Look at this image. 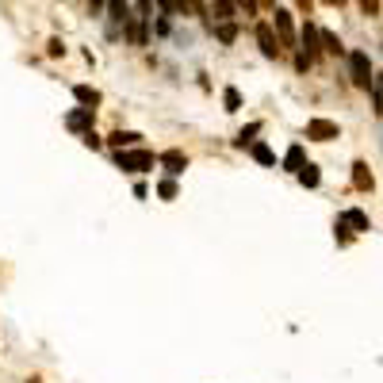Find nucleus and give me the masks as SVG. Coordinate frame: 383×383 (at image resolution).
<instances>
[{"mask_svg":"<svg viewBox=\"0 0 383 383\" xmlns=\"http://www.w3.org/2000/svg\"><path fill=\"white\" fill-rule=\"evenodd\" d=\"M153 153L150 150H119L115 153V165L127 169V173H146V169H153Z\"/></svg>","mask_w":383,"mask_h":383,"instance_id":"f257e3e1","label":"nucleus"},{"mask_svg":"<svg viewBox=\"0 0 383 383\" xmlns=\"http://www.w3.org/2000/svg\"><path fill=\"white\" fill-rule=\"evenodd\" d=\"M349 77H353V84H357V88H372V62H368V54L364 50H353L349 54Z\"/></svg>","mask_w":383,"mask_h":383,"instance_id":"f03ea898","label":"nucleus"},{"mask_svg":"<svg viewBox=\"0 0 383 383\" xmlns=\"http://www.w3.org/2000/svg\"><path fill=\"white\" fill-rule=\"evenodd\" d=\"M307 138L330 142V138H342V131H337V123H333V119H310V123H307Z\"/></svg>","mask_w":383,"mask_h":383,"instance_id":"7ed1b4c3","label":"nucleus"},{"mask_svg":"<svg viewBox=\"0 0 383 383\" xmlns=\"http://www.w3.org/2000/svg\"><path fill=\"white\" fill-rule=\"evenodd\" d=\"M272 19H276V35H280V46H295V27H292V16L283 8H272Z\"/></svg>","mask_w":383,"mask_h":383,"instance_id":"20e7f679","label":"nucleus"},{"mask_svg":"<svg viewBox=\"0 0 383 383\" xmlns=\"http://www.w3.org/2000/svg\"><path fill=\"white\" fill-rule=\"evenodd\" d=\"M257 42H261V54H265V58H280V50H283V46H280V39H276V35H272V27H265V24H257Z\"/></svg>","mask_w":383,"mask_h":383,"instance_id":"39448f33","label":"nucleus"},{"mask_svg":"<svg viewBox=\"0 0 383 383\" xmlns=\"http://www.w3.org/2000/svg\"><path fill=\"white\" fill-rule=\"evenodd\" d=\"M92 115H96V108H81V111H73V115L66 119V127H69V131H77V134H88Z\"/></svg>","mask_w":383,"mask_h":383,"instance_id":"423d86ee","label":"nucleus"},{"mask_svg":"<svg viewBox=\"0 0 383 383\" xmlns=\"http://www.w3.org/2000/svg\"><path fill=\"white\" fill-rule=\"evenodd\" d=\"M353 184H357L360 192H372L375 188V176H372V169H368L364 161H357V165H353Z\"/></svg>","mask_w":383,"mask_h":383,"instance_id":"0eeeda50","label":"nucleus"},{"mask_svg":"<svg viewBox=\"0 0 383 383\" xmlns=\"http://www.w3.org/2000/svg\"><path fill=\"white\" fill-rule=\"evenodd\" d=\"M318 50H322V46H318V27L315 24H307L303 27V54H307L310 62L318 58Z\"/></svg>","mask_w":383,"mask_h":383,"instance_id":"6e6552de","label":"nucleus"},{"mask_svg":"<svg viewBox=\"0 0 383 383\" xmlns=\"http://www.w3.org/2000/svg\"><path fill=\"white\" fill-rule=\"evenodd\" d=\"M158 161H161V165H165V169H169V173H173V176H176V173H184V169H188V158H184L180 150H169V153H161Z\"/></svg>","mask_w":383,"mask_h":383,"instance_id":"1a4fd4ad","label":"nucleus"},{"mask_svg":"<svg viewBox=\"0 0 383 383\" xmlns=\"http://www.w3.org/2000/svg\"><path fill=\"white\" fill-rule=\"evenodd\" d=\"M207 12H215V24H223V19H234L238 12H234V0H211Z\"/></svg>","mask_w":383,"mask_h":383,"instance_id":"9d476101","label":"nucleus"},{"mask_svg":"<svg viewBox=\"0 0 383 383\" xmlns=\"http://www.w3.org/2000/svg\"><path fill=\"white\" fill-rule=\"evenodd\" d=\"M295 176H299V184H303V188H318V180H322V176H318V169L310 165V161H303V165L295 169Z\"/></svg>","mask_w":383,"mask_h":383,"instance_id":"9b49d317","label":"nucleus"},{"mask_svg":"<svg viewBox=\"0 0 383 383\" xmlns=\"http://www.w3.org/2000/svg\"><path fill=\"white\" fill-rule=\"evenodd\" d=\"M342 223H345V226H353V230H372L368 215H364V211H357V207H353V211H345V215H342Z\"/></svg>","mask_w":383,"mask_h":383,"instance_id":"f8f14e48","label":"nucleus"},{"mask_svg":"<svg viewBox=\"0 0 383 383\" xmlns=\"http://www.w3.org/2000/svg\"><path fill=\"white\" fill-rule=\"evenodd\" d=\"M318 42H322V50H326V54H333V58H337V54L345 50V46H342V39H337L333 31H318Z\"/></svg>","mask_w":383,"mask_h":383,"instance_id":"ddd939ff","label":"nucleus"},{"mask_svg":"<svg viewBox=\"0 0 383 383\" xmlns=\"http://www.w3.org/2000/svg\"><path fill=\"white\" fill-rule=\"evenodd\" d=\"M73 96L84 104V108H96V104H100V92H96V88H88V84H77V88H73Z\"/></svg>","mask_w":383,"mask_h":383,"instance_id":"4468645a","label":"nucleus"},{"mask_svg":"<svg viewBox=\"0 0 383 383\" xmlns=\"http://www.w3.org/2000/svg\"><path fill=\"white\" fill-rule=\"evenodd\" d=\"M215 35H218V42H226V46H230V42L238 39V24H234V19H223V24L215 27Z\"/></svg>","mask_w":383,"mask_h":383,"instance_id":"2eb2a0df","label":"nucleus"},{"mask_svg":"<svg viewBox=\"0 0 383 383\" xmlns=\"http://www.w3.org/2000/svg\"><path fill=\"white\" fill-rule=\"evenodd\" d=\"M108 8H111V24H127V19H131L127 0H108Z\"/></svg>","mask_w":383,"mask_h":383,"instance_id":"dca6fc26","label":"nucleus"},{"mask_svg":"<svg viewBox=\"0 0 383 383\" xmlns=\"http://www.w3.org/2000/svg\"><path fill=\"white\" fill-rule=\"evenodd\" d=\"M127 39H131L134 46H142V42H146V27H142L138 19H127Z\"/></svg>","mask_w":383,"mask_h":383,"instance_id":"f3484780","label":"nucleus"},{"mask_svg":"<svg viewBox=\"0 0 383 383\" xmlns=\"http://www.w3.org/2000/svg\"><path fill=\"white\" fill-rule=\"evenodd\" d=\"M138 138H142V134H134V131H115V134H111V146H115V150H123V146H134Z\"/></svg>","mask_w":383,"mask_h":383,"instance_id":"a211bd4d","label":"nucleus"},{"mask_svg":"<svg viewBox=\"0 0 383 383\" xmlns=\"http://www.w3.org/2000/svg\"><path fill=\"white\" fill-rule=\"evenodd\" d=\"M372 104H375V111L383 115V73L372 77Z\"/></svg>","mask_w":383,"mask_h":383,"instance_id":"6ab92c4d","label":"nucleus"},{"mask_svg":"<svg viewBox=\"0 0 383 383\" xmlns=\"http://www.w3.org/2000/svg\"><path fill=\"white\" fill-rule=\"evenodd\" d=\"M283 165H288V169L295 173V169L303 165V146H292V150H288V158H283Z\"/></svg>","mask_w":383,"mask_h":383,"instance_id":"aec40b11","label":"nucleus"},{"mask_svg":"<svg viewBox=\"0 0 383 383\" xmlns=\"http://www.w3.org/2000/svg\"><path fill=\"white\" fill-rule=\"evenodd\" d=\"M253 158H257L261 161V165H272V150H268V146H261V142H257V146H253Z\"/></svg>","mask_w":383,"mask_h":383,"instance_id":"412c9836","label":"nucleus"},{"mask_svg":"<svg viewBox=\"0 0 383 383\" xmlns=\"http://www.w3.org/2000/svg\"><path fill=\"white\" fill-rule=\"evenodd\" d=\"M223 100H226V111H238V108H242V96H238V88H226Z\"/></svg>","mask_w":383,"mask_h":383,"instance_id":"4be33fe9","label":"nucleus"},{"mask_svg":"<svg viewBox=\"0 0 383 383\" xmlns=\"http://www.w3.org/2000/svg\"><path fill=\"white\" fill-rule=\"evenodd\" d=\"M364 16H380V0H357Z\"/></svg>","mask_w":383,"mask_h":383,"instance_id":"5701e85b","label":"nucleus"},{"mask_svg":"<svg viewBox=\"0 0 383 383\" xmlns=\"http://www.w3.org/2000/svg\"><path fill=\"white\" fill-rule=\"evenodd\" d=\"M257 131H261V123H250L242 134H238V146H245V142H253V134H257Z\"/></svg>","mask_w":383,"mask_h":383,"instance_id":"b1692460","label":"nucleus"},{"mask_svg":"<svg viewBox=\"0 0 383 383\" xmlns=\"http://www.w3.org/2000/svg\"><path fill=\"white\" fill-rule=\"evenodd\" d=\"M158 192H161V200H173V196H176V184H173V180H161Z\"/></svg>","mask_w":383,"mask_h":383,"instance_id":"393cba45","label":"nucleus"},{"mask_svg":"<svg viewBox=\"0 0 383 383\" xmlns=\"http://www.w3.org/2000/svg\"><path fill=\"white\" fill-rule=\"evenodd\" d=\"M234 4H238L245 16H257V0H234Z\"/></svg>","mask_w":383,"mask_h":383,"instance_id":"a878e982","label":"nucleus"},{"mask_svg":"<svg viewBox=\"0 0 383 383\" xmlns=\"http://www.w3.org/2000/svg\"><path fill=\"white\" fill-rule=\"evenodd\" d=\"M310 66H315V62H310V58H307V54H303V50L295 54V69H299V73H307Z\"/></svg>","mask_w":383,"mask_h":383,"instance_id":"bb28decb","label":"nucleus"},{"mask_svg":"<svg viewBox=\"0 0 383 383\" xmlns=\"http://www.w3.org/2000/svg\"><path fill=\"white\" fill-rule=\"evenodd\" d=\"M337 242H342V245H349V226H345L342 218H337Z\"/></svg>","mask_w":383,"mask_h":383,"instance_id":"cd10ccee","label":"nucleus"},{"mask_svg":"<svg viewBox=\"0 0 383 383\" xmlns=\"http://www.w3.org/2000/svg\"><path fill=\"white\" fill-rule=\"evenodd\" d=\"M295 8H299L303 16H310V8H315V0H295Z\"/></svg>","mask_w":383,"mask_h":383,"instance_id":"c85d7f7f","label":"nucleus"},{"mask_svg":"<svg viewBox=\"0 0 383 383\" xmlns=\"http://www.w3.org/2000/svg\"><path fill=\"white\" fill-rule=\"evenodd\" d=\"M138 16H150V0H138Z\"/></svg>","mask_w":383,"mask_h":383,"instance_id":"c756f323","label":"nucleus"},{"mask_svg":"<svg viewBox=\"0 0 383 383\" xmlns=\"http://www.w3.org/2000/svg\"><path fill=\"white\" fill-rule=\"evenodd\" d=\"M322 4H326V8H342L345 0H322Z\"/></svg>","mask_w":383,"mask_h":383,"instance_id":"7c9ffc66","label":"nucleus"},{"mask_svg":"<svg viewBox=\"0 0 383 383\" xmlns=\"http://www.w3.org/2000/svg\"><path fill=\"white\" fill-rule=\"evenodd\" d=\"M88 4H92V12H100V8H104V0H88Z\"/></svg>","mask_w":383,"mask_h":383,"instance_id":"2f4dec72","label":"nucleus"}]
</instances>
